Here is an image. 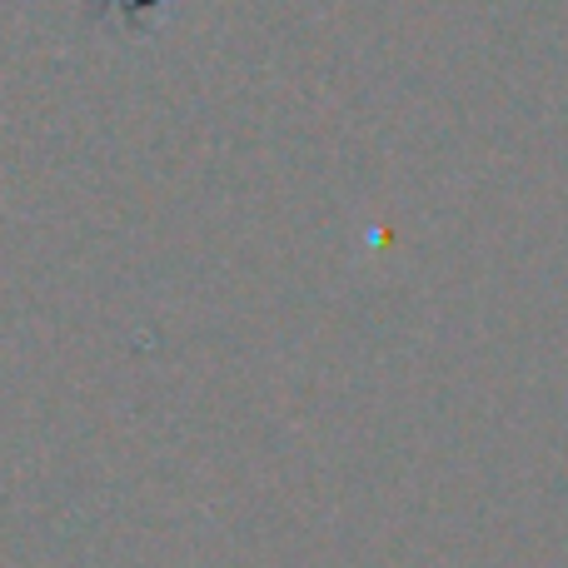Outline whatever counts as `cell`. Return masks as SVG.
Wrapping results in <instances>:
<instances>
[{
	"label": "cell",
	"instance_id": "cell-1",
	"mask_svg": "<svg viewBox=\"0 0 568 568\" xmlns=\"http://www.w3.org/2000/svg\"><path fill=\"white\" fill-rule=\"evenodd\" d=\"M95 6H105V10H115L125 26H145V20H155L160 10L170 6V0H95Z\"/></svg>",
	"mask_w": 568,
	"mask_h": 568
}]
</instances>
